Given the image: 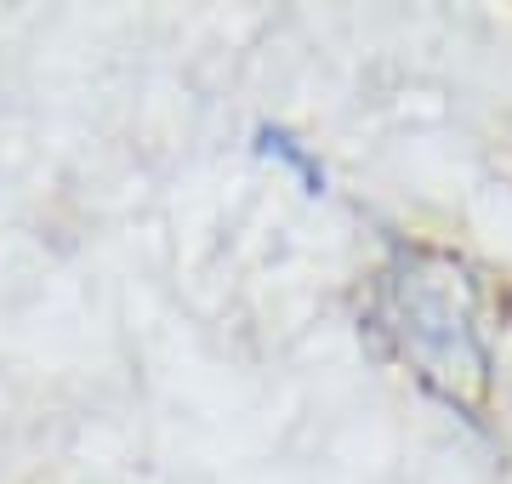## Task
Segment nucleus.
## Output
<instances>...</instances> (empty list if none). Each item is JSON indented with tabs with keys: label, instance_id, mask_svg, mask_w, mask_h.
<instances>
[{
	"label": "nucleus",
	"instance_id": "f03ea898",
	"mask_svg": "<svg viewBox=\"0 0 512 484\" xmlns=\"http://www.w3.org/2000/svg\"><path fill=\"white\" fill-rule=\"evenodd\" d=\"M256 154H262V160H274V166H285L296 183H302V194H313V200L330 188L325 166H319V154H313L308 143L296 137V131H285V126H256Z\"/></svg>",
	"mask_w": 512,
	"mask_h": 484
},
{
	"label": "nucleus",
	"instance_id": "f257e3e1",
	"mask_svg": "<svg viewBox=\"0 0 512 484\" xmlns=\"http://www.w3.org/2000/svg\"><path fill=\"white\" fill-rule=\"evenodd\" d=\"M365 331L410 365L421 393H433L461 422H484L490 399V336L478 314V280L450 251L399 245L370 285Z\"/></svg>",
	"mask_w": 512,
	"mask_h": 484
}]
</instances>
